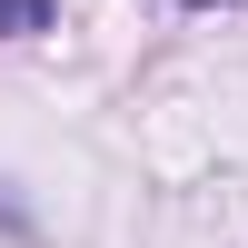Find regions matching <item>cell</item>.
<instances>
[{
  "label": "cell",
  "mask_w": 248,
  "mask_h": 248,
  "mask_svg": "<svg viewBox=\"0 0 248 248\" xmlns=\"http://www.w3.org/2000/svg\"><path fill=\"white\" fill-rule=\"evenodd\" d=\"M189 10H218V0H189Z\"/></svg>",
  "instance_id": "cell-2"
},
{
  "label": "cell",
  "mask_w": 248,
  "mask_h": 248,
  "mask_svg": "<svg viewBox=\"0 0 248 248\" xmlns=\"http://www.w3.org/2000/svg\"><path fill=\"white\" fill-rule=\"evenodd\" d=\"M0 30H10V40L20 30H50V0H0Z\"/></svg>",
  "instance_id": "cell-1"
}]
</instances>
